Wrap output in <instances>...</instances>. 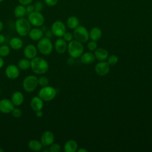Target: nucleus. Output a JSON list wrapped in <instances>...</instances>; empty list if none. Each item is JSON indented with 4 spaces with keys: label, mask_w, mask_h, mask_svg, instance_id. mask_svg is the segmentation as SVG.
<instances>
[{
    "label": "nucleus",
    "mask_w": 152,
    "mask_h": 152,
    "mask_svg": "<svg viewBox=\"0 0 152 152\" xmlns=\"http://www.w3.org/2000/svg\"><path fill=\"white\" fill-rule=\"evenodd\" d=\"M14 108V104L11 99H2L0 100V112L4 114H8L11 112Z\"/></svg>",
    "instance_id": "nucleus-11"
},
{
    "label": "nucleus",
    "mask_w": 152,
    "mask_h": 152,
    "mask_svg": "<svg viewBox=\"0 0 152 152\" xmlns=\"http://www.w3.org/2000/svg\"><path fill=\"white\" fill-rule=\"evenodd\" d=\"M102 36V31L99 27H95L92 28L89 32V37L91 40L97 41L99 40Z\"/></svg>",
    "instance_id": "nucleus-23"
},
{
    "label": "nucleus",
    "mask_w": 152,
    "mask_h": 152,
    "mask_svg": "<svg viewBox=\"0 0 152 152\" xmlns=\"http://www.w3.org/2000/svg\"><path fill=\"white\" fill-rule=\"evenodd\" d=\"M37 49L34 45L32 44L27 45L23 50V55L26 58H27L30 60L33 59L37 56Z\"/></svg>",
    "instance_id": "nucleus-14"
},
{
    "label": "nucleus",
    "mask_w": 152,
    "mask_h": 152,
    "mask_svg": "<svg viewBox=\"0 0 152 152\" xmlns=\"http://www.w3.org/2000/svg\"><path fill=\"white\" fill-rule=\"evenodd\" d=\"M5 41V37L4 34L0 33V45H3Z\"/></svg>",
    "instance_id": "nucleus-41"
},
{
    "label": "nucleus",
    "mask_w": 152,
    "mask_h": 152,
    "mask_svg": "<svg viewBox=\"0 0 152 152\" xmlns=\"http://www.w3.org/2000/svg\"><path fill=\"white\" fill-rule=\"evenodd\" d=\"M95 59L100 61H103L106 60L108 57V52L104 48H99L94 50V53Z\"/></svg>",
    "instance_id": "nucleus-19"
},
{
    "label": "nucleus",
    "mask_w": 152,
    "mask_h": 152,
    "mask_svg": "<svg viewBox=\"0 0 152 152\" xmlns=\"http://www.w3.org/2000/svg\"><path fill=\"white\" fill-rule=\"evenodd\" d=\"M4 65V60L2 57H0V69H1Z\"/></svg>",
    "instance_id": "nucleus-43"
},
{
    "label": "nucleus",
    "mask_w": 152,
    "mask_h": 152,
    "mask_svg": "<svg viewBox=\"0 0 152 152\" xmlns=\"http://www.w3.org/2000/svg\"><path fill=\"white\" fill-rule=\"evenodd\" d=\"M118 62V58L115 55H112L109 56H108L107 58V62L109 64V65H116Z\"/></svg>",
    "instance_id": "nucleus-30"
},
{
    "label": "nucleus",
    "mask_w": 152,
    "mask_h": 152,
    "mask_svg": "<svg viewBox=\"0 0 152 152\" xmlns=\"http://www.w3.org/2000/svg\"><path fill=\"white\" fill-rule=\"evenodd\" d=\"M26 14V10L25 6L23 5H17L14 10V15L17 18L23 17Z\"/></svg>",
    "instance_id": "nucleus-25"
},
{
    "label": "nucleus",
    "mask_w": 152,
    "mask_h": 152,
    "mask_svg": "<svg viewBox=\"0 0 152 152\" xmlns=\"http://www.w3.org/2000/svg\"><path fill=\"white\" fill-rule=\"evenodd\" d=\"M30 68L36 74L43 75L49 69V64L43 58L36 56L30 60Z\"/></svg>",
    "instance_id": "nucleus-1"
},
{
    "label": "nucleus",
    "mask_w": 152,
    "mask_h": 152,
    "mask_svg": "<svg viewBox=\"0 0 152 152\" xmlns=\"http://www.w3.org/2000/svg\"><path fill=\"white\" fill-rule=\"evenodd\" d=\"M28 36L31 40L33 41H38L43 37L44 32L39 27L31 28L28 33Z\"/></svg>",
    "instance_id": "nucleus-18"
},
{
    "label": "nucleus",
    "mask_w": 152,
    "mask_h": 152,
    "mask_svg": "<svg viewBox=\"0 0 152 152\" xmlns=\"http://www.w3.org/2000/svg\"><path fill=\"white\" fill-rule=\"evenodd\" d=\"M88 151L84 148H80L78 150V152H87Z\"/></svg>",
    "instance_id": "nucleus-46"
},
{
    "label": "nucleus",
    "mask_w": 152,
    "mask_h": 152,
    "mask_svg": "<svg viewBox=\"0 0 152 152\" xmlns=\"http://www.w3.org/2000/svg\"><path fill=\"white\" fill-rule=\"evenodd\" d=\"M67 50L70 56L77 58L83 53L84 46L80 42L77 40H72L67 46Z\"/></svg>",
    "instance_id": "nucleus-3"
},
{
    "label": "nucleus",
    "mask_w": 152,
    "mask_h": 152,
    "mask_svg": "<svg viewBox=\"0 0 152 152\" xmlns=\"http://www.w3.org/2000/svg\"><path fill=\"white\" fill-rule=\"evenodd\" d=\"M11 113L12 116L15 118H19L22 115V111L18 107H14Z\"/></svg>",
    "instance_id": "nucleus-31"
},
{
    "label": "nucleus",
    "mask_w": 152,
    "mask_h": 152,
    "mask_svg": "<svg viewBox=\"0 0 152 152\" xmlns=\"http://www.w3.org/2000/svg\"><path fill=\"white\" fill-rule=\"evenodd\" d=\"M26 14H30L31 12H33L34 11V5H32L31 4H28L27 5H26Z\"/></svg>",
    "instance_id": "nucleus-37"
},
{
    "label": "nucleus",
    "mask_w": 152,
    "mask_h": 152,
    "mask_svg": "<svg viewBox=\"0 0 152 152\" xmlns=\"http://www.w3.org/2000/svg\"><path fill=\"white\" fill-rule=\"evenodd\" d=\"M1 90H0V96H1Z\"/></svg>",
    "instance_id": "nucleus-49"
},
{
    "label": "nucleus",
    "mask_w": 152,
    "mask_h": 152,
    "mask_svg": "<svg viewBox=\"0 0 152 152\" xmlns=\"http://www.w3.org/2000/svg\"><path fill=\"white\" fill-rule=\"evenodd\" d=\"M45 37H48V38H49V39L52 38V36H53V33H52L51 30H47L45 31Z\"/></svg>",
    "instance_id": "nucleus-39"
},
{
    "label": "nucleus",
    "mask_w": 152,
    "mask_h": 152,
    "mask_svg": "<svg viewBox=\"0 0 152 152\" xmlns=\"http://www.w3.org/2000/svg\"><path fill=\"white\" fill-rule=\"evenodd\" d=\"M36 115L37 118H41L43 116V112L42 110L36 111Z\"/></svg>",
    "instance_id": "nucleus-42"
},
{
    "label": "nucleus",
    "mask_w": 152,
    "mask_h": 152,
    "mask_svg": "<svg viewBox=\"0 0 152 152\" xmlns=\"http://www.w3.org/2000/svg\"><path fill=\"white\" fill-rule=\"evenodd\" d=\"M66 42L61 37L57 39L55 42V49L57 53L59 54L64 53L67 49Z\"/></svg>",
    "instance_id": "nucleus-16"
},
{
    "label": "nucleus",
    "mask_w": 152,
    "mask_h": 152,
    "mask_svg": "<svg viewBox=\"0 0 152 152\" xmlns=\"http://www.w3.org/2000/svg\"><path fill=\"white\" fill-rule=\"evenodd\" d=\"M37 50L43 55H50L53 50V45L50 39L46 37H43L37 44Z\"/></svg>",
    "instance_id": "nucleus-4"
},
{
    "label": "nucleus",
    "mask_w": 152,
    "mask_h": 152,
    "mask_svg": "<svg viewBox=\"0 0 152 152\" xmlns=\"http://www.w3.org/2000/svg\"><path fill=\"white\" fill-rule=\"evenodd\" d=\"M73 37H74L73 34L70 32H65L62 36L63 39L66 42H69L72 40Z\"/></svg>",
    "instance_id": "nucleus-34"
},
{
    "label": "nucleus",
    "mask_w": 152,
    "mask_h": 152,
    "mask_svg": "<svg viewBox=\"0 0 152 152\" xmlns=\"http://www.w3.org/2000/svg\"><path fill=\"white\" fill-rule=\"evenodd\" d=\"M3 1H4V0H0V3H1V2H2Z\"/></svg>",
    "instance_id": "nucleus-48"
},
{
    "label": "nucleus",
    "mask_w": 152,
    "mask_h": 152,
    "mask_svg": "<svg viewBox=\"0 0 152 152\" xmlns=\"http://www.w3.org/2000/svg\"><path fill=\"white\" fill-rule=\"evenodd\" d=\"M24 100V96L23 93H21L20 91H14L12 94L11 97V100L15 106H21L23 103Z\"/></svg>",
    "instance_id": "nucleus-17"
},
{
    "label": "nucleus",
    "mask_w": 152,
    "mask_h": 152,
    "mask_svg": "<svg viewBox=\"0 0 152 152\" xmlns=\"http://www.w3.org/2000/svg\"><path fill=\"white\" fill-rule=\"evenodd\" d=\"M41 29H42V30L43 32H45V31L48 30V28L46 27V26L42 25V26H41Z\"/></svg>",
    "instance_id": "nucleus-44"
},
{
    "label": "nucleus",
    "mask_w": 152,
    "mask_h": 152,
    "mask_svg": "<svg viewBox=\"0 0 152 152\" xmlns=\"http://www.w3.org/2000/svg\"><path fill=\"white\" fill-rule=\"evenodd\" d=\"M61 150V146L58 143H52L49 147V151L50 152H59Z\"/></svg>",
    "instance_id": "nucleus-32"
},
{
    "label": "nucleus",
    "mask_w": 152,
    "mask_h": 152,
    "mask_svg": "<svg viewBox=\"0 0 152 152\" xmlns=\"http://www.w3.org/2000/svg\"><path fill=\"white\" fill-rule=\"evenodd\" d=\"M31 26L28 20L24 17L17 18L15 22V31L21 37H25L28 34L31 28Z\"/></svg>",
    "instance_id": "nucleus-2"
},
{
    "label": "nucleus",
    "mask_w": 152,
    "mask_h": 152,
    "mask_svg": "<svg viewBox=\"0 0 152 152\" xmlns=\"http://www.w3.org/2000/svg\"><path fill=\"white\" fill-rule=\"evenodd\" d=\"M23 42L21 39L18 37H12L10 40V46L14 50H19L22 48Z\"/></svg>",
    "instance_id": "nucleus-21"
},
{
    "label": "nucleus",
    "mask_w": 152,
    "mask_h": 152,
    "mask_svg": "<svg viewBox=\"0 0 152 152\" xmlns=\"http://www.w3.org/2000/svg\"><path fill=\"white\" fill-rule=\"evenodd\" d=\"M24 90L27 93L34 91L38 86V78L34 75H29L26 76L22 83Z\"/></svg>",
    "instance_id": "nucleus-5"
},
{
    "label": "nucleus",
    "mask_w": 152,
    "mask_h": 152,
    "mask_svg": "<svg viewBox=\"0 0 152 152\" xmlns=\"http://www.w3.org/2000/svg\"><path fill=\"white\" fill-rule=\"evenodd\" d=\"M78 148L77 142L73 140L67 141L64 147V151L65 152H75Z\"/></svg>",
    "instance_id": "nucleus-22"
},
{
    "label": "nucleus",
    "mask_w": 152,
    "mask_h": 152,
    "mask_svg": "<svg viewBox=\"0 0 152 152\" xmlns=\"http://www.w3.org/2000/svg\"><path fill=\"white\" fill-rule=\"evenodd\" d=\"M4 28V24L0 20V33L2 31V30Z\"/></svg>",
    "instance_id": "nucleus-45"
},
{
    "label": "nucleus",
    "mask_w": 152,
    "mask_h": 152,
    "mask_svg": "<svg viewBox=\"0 0 152 152\" xmlns=\"http://www.w3.org/2000/svg\"><path fill=\"white\" fill-rule=\"evenodd\" d=\"M29 149L33 151H39L43 148V145L40 141L37 140H31L28 143Z\"/></svg>",
    "instance_id": "nucleus-24"
},
{
    "label": "nucleus",
    "mask_w": 152,
    "mask_h": 152,
    "mask_svg": "<svg viewBox=\"0 0 152 152\" xmlns=\"http://www.w3.org/2000/svg\"><path fill=\"white\" fill-rule=\"evenodd\" d=\"M18 2L20 3V4L23 5L24 6H26L28 4H31V2H33V0H18Z\"/></svg>",
    "instance_id": "nucleus-38"
},
{
    "label": "nucleus",
    "mask_w": 152,
    "mask_h": 152,
    "mask_svg": "<svg viewBox=\"0 0 152 152\" xmlns=\"http://www.w3.org/2000/svg\"><path fill=\"white\" fill-rule=\"evenodd\" d=\"M67 26L71 29H75L79 26L78 18L75 16H70L66 21Z\"/></svg>",
    "instance_id": "nucleus-27"
},
{
    "label": "nucleus",
    "mask_w": 152,
    "mask_h": 152,
    "mask_svg": "<svg viewBox=\"0 0 152 152\" xmlns=\"http://www.w3.org/2000/svg\"><path fill=\"white\" fill-rule=\"evenodd\" d=\"M44 1L45 4L49 7H53L58 2V0H44Z\"/></svg>",
    "instance_id": "nucleus-36"
},
{
    "label": "nucleus",
    "mask_w": 152,
    "mask_h": 152,
    "mask_svg": "<svg viewBox=\"0 0 152 152\" xmlns=\"http://www.w3.org/2000/svg\"><path fill=\"white\" fill-rule=\"evenodd\" d=\"M74 58L72 56H70L69 57L68 59H67V61H66V62L68 64V65H72L74 64Z\"/></svg>",
    "instance_id": "nucleus-40"
},
{
    "label": "nucleus",
    "mask_w": 152,
    "mask_h": 152,
    "mask_svg": "<svg viewBox=\"0 0 152 152\" xmlns=\"http://www.w3.org/2000/svg\"><path fill=\"white\" fill-rule=\"evenodd\" d=\"M81 62L86 65L91 64L95 60L94 55L91 52H86L83 53L80 56Z\"/></svg>",
    "instance_id": "nucleus-20"
},
{
    "label": "nucleus",
    "mask_w": 152,
    "mask_h": 152,
    "mask_svg": "<svg viewBox=\"0 0 152 152\" xmlns=\"http://www.w3.org/2000/svg\"><path fill=\"white\" fill-rule=\"evenodd\" d=\"M27 20L30 24L35 27H40L44 24L45 18L43 14L39 12L34 11L28 15Z\"/></svg>",
    "instance_id": "nucleus-7"
},
{
    "label": "nucleus",
    "mask_w": 152,
    "mask_h": 152,
    "mask_svg": "<svg viewBox=\"0 0 152 152\" xmlns=\"http://www.w3.org/2000/svg\"><path fill=\"white\" fill-rule=\"evenodd\" d=\"M49 84V80L46 76H41L38 78V84L43 87L48 86Z\"/></svg>",
    "instance_id": "nucleus-29"
},
{
    "label": "nucleus",
    "mask_w": 152,
    "mask_h": 152,
    "mask_svg": "<svg viewBox=\"0 0 152 152\" xmlns=\"http://www.w3.org/2000/svg\"><path fill=\"white\" fill-rule=\"evenodd\" d=\"M97 44L96 42V41H94V40H91L87 44V48L90 51L95 50L97 49Z\"/></svg>",
    "instance_id": "nucleus-33"
},
{
    "label": "nucleus",
    "mask_w": 152,
    "mask_h": 152,
    "mask_svg": "<svg viewBox=\"0 0 152 152\" xmlns=\"http://www.w3.org/2000/svg\"><path fill=\"white\" fill-rule=\"evenodd\" d=\"M56 95V90L53 87L49 86L42 87L38 92V96L45 102L52 100L55 97Z\"/></svg>",
    "instance_id": "nucleus-6"
},
{
    "label": "nucleus",
    "mask_w": 152,
    "mask_h": 152,
    "mask_svg": "<svg viewBox=\"0 0 152 152\" xmlns=\"http://www.w3.org/2000/svg\"><path fill=\"white\" fill-rule=\"evenodd\" d=\"M33 5L34 7V11H36L40 12L43 8V4L40 1L36 2Z\"/></svg>",
    "instance_id": "nucleus-35"
},
{
    "label": "nucleus",
    "mask_w": 152,
    "mask_h": 152,
    "mask_svg": "<svg viewBox=\"0 0 152 152\" xmlns=\"http://www.w3.org/2000/svg\"><path fill=\"white\" fill-rule=\"evenodd\" d=\"M10 53V48L8 45H1L0 46V56L7 57Z\"/></svg>",
    "instance_id": "nucleus-28"
},
{
    "label": "nucleus",
    "mask_w": 152,
    "mask_h": 152,
    "mask_svg": "<svg viewBox=\"0 0 152 152\" xmlns=\"http://www.w3.org/2000/svg\"><path fill=\"white\" fill-rule=\"evenodd\" d=\"M95 72L100 76H104L109 73L110 70V65L107 62L102 61L97 63L95 66Z\"/></svg>",
    "instance_id": "nucleus-13"
},
{
    "label": "nucleus",
    "mask_w": 152,
    "mask_h": 152,
    "mask_svg": "<svg viewBox=\"0 0 152 152\" xmlns=\"http://www.w3.org/2000/svg\"><path fill=\"white\" fill-rule=\"evenodd\" d=\"M55 141V135L50 131H46L42 133L40 137V142L43 146H50Z\"/></svg>",
    "instance_id": "nucleus-12"
},
{
    "label": "nucleus",
    "mask_w": 152,
    "mask_h": 152,
    "mask_svg": "<svg viewBox=\"0 0 152 152\" xmlns=\"http://www.w3.org/2000/svg\"><path fill=\"white\" fill-rule=\"evenodd\" d=\"M5 74L8 78L10 80H15L20 75V69L17 65L10 64L5 68Z\"/></svg>",
    "instance_id": "nucleus-10"
},
{
    "label": "nucleus",
    "mask_w": 152,
    "mask_h": 152,
    "mask_svg": "<svg viewBox=\"0 0 152 152\" xmlns=\"http://www.w3.org/2000/svg\"><path fill=\"white\" fill-rule=\"evenodd\" d=\"M44 101L38 96H34L30 101V107L34 111L42 110L44 106Z\"/></svg>",
    "instance_id": "nucleus-15"
},
{
    "label": "nucleus",
    "mask_w": 152,
    "mask_h": 152,
    "mask_svg": "<svg viewBox=\"0 0 152 152\" xmlns=\"http://www.w3.org/2000/svg\"><path fill=\"white\" fill-rule=\"evenodd\" d=\"M17 66L21 70H27L30 68V60L27 58H23L18 61Z\"/></svg>",
    "instance_id": "nucleus-26"
},
{
    "label": "nucleus",
    "mask_w": 152,
    "mask_h": 152,
    "mask_svg": "<svg viewBox=\"0 0 152 152\" xmlns=\"http://www.w3.org/2000/svg\"><path fill=\"white\" fill-rule=\"evenodd\" d=\"M73 36L75 40L81 43H86L89 39V33L83 26H78L74 29Z\"/></svg>",
    "instance_id": "nucleus-8"
},
{
    "label": "nucleus",
    "mask_w": 152,
    "mask_h": 152,
    "mask_svg": "<svg viewBox=\"0 0 152 152\" xmlns=\"http://www.w3.org/2000/svg\"><path fill=\"white\" fill-rule=\"evenodd\" d=\"M50 30L53 34L58 37H62L66 32V27L64 23L61 21H55L51 26Z\"/></svg>",
    "instance_id": "nucleus-9"
},
{
    "label": "nucleus",
    "mask_w": 152,
    "mask_h": 152,
    "mask_svg": "<svg viewBox=\"0 0 152 152\" xmlns=\"http://www.w3.org/2000/svg\"><path fill=\"white\" fill-rule=\"evenodd\" d=\"M0 152H4V150L0 147Z\"/></svg>",
    "instance_id": "nucleus-47"
}]
</instances>
